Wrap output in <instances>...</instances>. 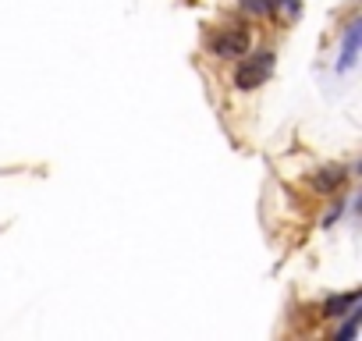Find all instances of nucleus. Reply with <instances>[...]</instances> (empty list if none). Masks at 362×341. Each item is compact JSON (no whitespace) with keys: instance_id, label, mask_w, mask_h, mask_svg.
Here are the masks:
<instances>
[{"instance_id":"f257e3e1","label":"nucleus","mask_w":362,"mask_h":341,"mask_svg":"<svg viewBox=\"0 0 362 341\" xmlns=\"http://www.w3.org/2000/svg\"><path fill=\"white\" fill-rule=\"evenodd\" d=\"M274 68H277V54L274 50H252V54L245 50L238 57V68H235V89L252 93V89L267 86L270 75H274Z\"/></svg>"},{"instance_id":"f03ea898","label":"nucleus","mask_w":362,"mask_h":341,"mask_svg":"<svg viewBox=\"0 0 362 341\" xmlns=\"http://www.w3.org/2000/svg\"><path fill=\"white\" fill-rule=\"evenodd\" d=\"M249 47H252V36L245 25H224V29H214L206 36V50L221 61H238Z\"/></svg>"},{"instance_id":"7ed1b4c3","label":"nucleus","mask_w":362,"mask_h":341,"mask_svg":"<svg viewBox=\"0 0 362 341\" xmlns=\"http://www.w3.org/2000/svg\"><path fill=\"white\" fill-rule=\"evenodd\" d=\"M358 47H362V18H351L341 33V54H337V71L348 75L358 64Z\"/></svg>"},{"instance_id":"20e7f679","label":"nucleus","mask_w":362,"mask_h":341,"mask_svg":"<svg viewBox=\"0 0 362 341\" xmlns=\"http://www.w3.org/2000/svg\"><path fill=\"white\" fill-rule=\"evenodd\" d=\"M348 175H351V170H348L344 163H334V167H320L316 175H313V189H316L320 196H334V192H341V189H344Z\"/></svg>"},{"instance_id":"39448f33","label":"nucleus","mask_w":362,"mask_h":341,"mask_svg":"<svg viewBox=\"0 0 362 341\" xmlns=\"http://www.w3.org/2000/svg\"><path fill=\"white\" fill-rule=\"evenodd\" d=\"M358 299H362V291H344V295H334V299H327V302H323L320 316H327V320H341V316H348V313L358 306Z\"/></svg>"},{"instance_id":"423d86ee","label":"nucleus","mask_w":362,"mask_h":341,"mask_svg":"<svg viewBox=\"0 0 362 341\" xmlns=\"http://www.w3.org/2000/svg\"><path fill=\"white\" fill-rule=\"evenodd\" d=\"M238 4L249 18H270L274 15V0H238Z\"/></svg>"},{"instance_id":"0eeeda50","label":"nucleus","mask_w":362,"mask_h":341,"mask_svg":"<svg viewBox=\"0 0 362 341\" xmlns=\"http://www.w3.org/2000/svg\"><path fill=\"white\" fill-rule=\"evenodd\" d=\"M274 11H281L288 22H295L302 15V0H274Z\"/></svg>"},{"instance_id":"6e6552de","label":"nucleus","mask_w":362,"mask_h":341,"mask_svg":"<svg viewBox=\"0 0 362 341\" xmlns=\"http://www.w3.org/2000/svg\"><path fill=\"white\" fill-rule=\"evenodd\" d=\"M341 210H344V200H337V203H334V210H330V214L323 217V228H330V224H334V221L341 217Z\"/></svg>"}]
</instances>
